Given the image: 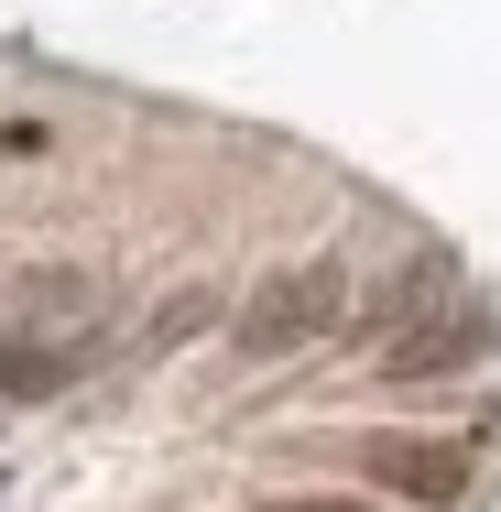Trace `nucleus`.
<instances>
[{
    "label": "nucleus",
    "instance_id": "f257e3e1",
    "mask_svg": "<svg viewBox=\"0 0 501 512\" xmlns=\"http://www.w3.org/2000/svg\"><path fill=\"white\" fill-rule=\"evenodd\" d=\"M338 316H349V273H338V262H284V273L251 284V306H240L229 338H240L251 360H284V349H305V338H327Z\"/></svg>",
    "mask_w": 501,
    "mask_h": 512
},
{
    "label": "nucleus",
    "instance_id": "f03ea898",
    "mask_svg": "<svg viewBox=\"0 0 501 512\" xmlns=\"http://www.w3.org/2000/svg\"><path fill=\"white\" fill-rule=\"evenodd\" d=\"M360 480H382L403 502H458L469 491V458L436 447V436H360Z\"/></svg>",
    "mask_w": 501,
    "mask_h": 512
},
{
    "label": "nucleus",
    "instance_id": "7ed1b4c3",
    "mask_svg": "<svg viewBox=\"0 0 501 512\" xmlns=\"http://www.w3.org/2000/svg\"><path fill=\"white\" fill-rule=\"evenodd\" d=\"M88 371V338H11L0 349V404H44Z\"/></svg>",
    "mask_w": 501,
    "mask_h": 512
},
{
    "label": "nucleus",
    "instance_id": "20e7f679",
    "mask_svg": "<svg viewBox=\"0 0 501 512\" xmlns=\"http://www.w3.org/2000/svg\"><path fill=\"white\" fill-rule=\"evenodd\" d=\"M480 349H491V327H480V316H458V327H425V338H403L382 371H393V382H436V371H469Z\"/></svg>",
    "mask_w": 501,
    "mask_h": 512
},
{
    "label": "nucleus",
    "instance_id": "39448f33",
    "mask_svg": "<svg viewBox=\"0 0 501 512\" xmlns=\"http://www.w3.org/2000/svg\"><path fill=\"white\" fill-rule=\"evenodd\" d=\"M207 316H218V295H207V284H175V295L153 306V349H175V338H197Z\"/></svg>",
    "mask_w": 501,
    "mask_h": 512
},
{
    "label": "nucleus",
    "instance_id": "423d86ee",
    "mask_svg": "<svg viewBox=\"0 0 501 512\" xmlns=\"http://www.w3.org/2000/svg\"><path fill=\"white\" fill-rule=\"evenodd\" d=\"M262 512H360V502H262Z\"/></svg>",
    "mask_w": 501,
    "mask_h": 512
}]
</instances>
